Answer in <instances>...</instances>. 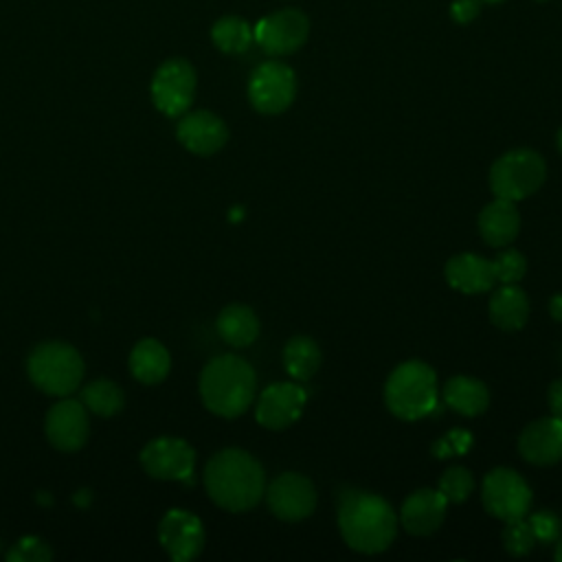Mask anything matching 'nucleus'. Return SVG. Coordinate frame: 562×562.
I'll return each instance as SVG.
<instances>
[{"label":"nucleus","instance_id":"obj_1","mask_svg":"<svg viewBox=\"0 0 562 562\" xmlns=\"http://www.w3.org/2000/svg\"><path fill=\"white\" fill-rule=\"evenodd\" d=\"M204 487L211 501L233 514L252 509L266 492L261 463L246 450L224 448L204 468Z\"/></svg>","mask_w":562,"mask_h":562},{"label":"nucleus","instance_id":"obj_2","mask_svg":"<svg viewBox=\"0 0 562 562\" xmlns=\"http://www.w3.org/2000/svg\"><path fill=\"white\" fill-rule=\"evenodd\" d=\"M338 529L349 549L373 555L393 544L397 516L382 496L351 490L338 503Z\"/></svg>","mask_w":562,"mask_h":562},{"label":"nucleus","instance_id":"obj_3","mask_svg":"<svg viewBox=\"0 0 562 562\" xmlns=\"http://www.w3.org/2000/svg\"><path fill=\"white\" fill-rule=\"evenodd\" d=\"M255 369L235 353H224L206 362L200 373V397L217 417H239L255 400Z\"/></svg>","mask_w":562,"mask_h":562},{"label":"nucleus","instance_id":"obj_4","mask_svg":"<svg viewBox=\"0 0 562 562\" xmlns=\"http://www.w3.org/2000/svg\"><path fill=\"white\" fill-rule=\"evenodd\" d=\"M384 402L404 422L430 415L437 404V375L432 367L422 360H406L395 367L384 384Z\"/></svg>","mask_w":562,"mask_h":562},{"label":"nucleus","instance_id":"obj_5","mask_svg":"<svg viewBox=\"0 0 562 562\" xmlns=\"http://www.w3.org/2000/svg\"><path fill=\"white\" fill-rule=\"evenodd\" d=\"M26 373L42 393L66 397L81 384L83 360L75 347L48 340L29 353Z\"/></svg>","mask_w":562,"mask_h":562},{"label":"nucleus","instance_id":"obj_6","mask_svg":"<svg viewBox=\"0 0 562 562\" xmlns=\"http://www.w3.org/2000/svg\"><path fill=\"white\" fill-rule=\"evenodd\" d=\"M547 178L544 158L533 149H512L494 160L490 169V189L503 200H525L536 193Z\"/></svg>","mask_w":562,"mask_h":562},{"label":"nucleus","instance_id":"obj_7","mask_svg":"<svg viewBox=\"0 0 562 562\" xmlns=\"http://www.w3.org/2000/svg\"><path fill=\"white\" fill-rule=\"evenodd\" d=\"M296 97L294 70L277 59L259 64L248 79L250 105L261 114L285 112Z\"/></svg>","mask_w":562,"mask_h":562},{"label":"nucleus","instance_id":"obj_8","mask_svg":"<svg viewBox=\"0 0 562 562\" xmlns=\"http://www.w3.org/2000/svg\"><path fill=\"white\" fill-rule=\"evenodd\" d=\"M483 507L498 520L522 518L531 509V487L512 468H494L485 474L481 487Z\"/></svg>","mask_w":562,"mask_h":562},{"label":"nucleus","instance_id":"obj_9","mask_svg":"<svg viewBox=\"0 0 562 562\" xmlns=\"http://www.w3.org/2000/svg\"><path fill=\"white\" fill-rule=\"evenodd\" d=\"M151 101L165 116H180L195 97V70L187 59H167L151 79Z\"/></svg>","mask_w":562,"mask_h":562},{"label":"nucleus","instance_id":"obj_10","mask_svg":"<svg viewBox=\"0 0 562 562\" xmlns=\"http://www.w3.org/2000/svg\"><path fill=\"white\" fill-rule=\"evenodd\" d=\"M255 42L272 57L296 53L310 35V20L301 9H281L261 18L255 29Z\"/></svg>","mask_w":562,"mask_h":562},{"label":"nucleus","instance_id":"obj_11","mask_svg":"<svg viewBox=\"0 0 562 562\" xmlns=\"http://www.w3.org/2000/svg\"><path fill=\"white\" fill-rule=\"evenodd\" d=\"M143 470L158 481H191L195 450L180 437H156L140 450Z\"/></svg>","mask_w":562,"mask_h":562},{"label":"nucleus","instance_id":"obj_12","mask_svg":"<svg viewBox=\"0 0 562 562\" xmlns=\"http://www.w3.org/2000/svg\"><path fill=\"white\" fill-rule=\"evenodd\" d=\"M268 509L285 522H299L316 509V487L299 472H283L263 492Z\"/></svg>","mask_w":562,"mask_h":562},{"label":"nucleus","instance_id":"obj_13","mask_svg":"<svg viewBox=\"0 0 562 562\" xmlns=\"http://www.w3.org/2000/svg\"><path fill=\"white\" fill-rule=\"evenodd\" d=\"M158 540L173 562H189L204 547L202 520L187 509H169L158 525Z\"/></svg>","mask_w":562,"mask_h":562},{"label":"nucleus","instance_id":"obj_14","mask_svg":"<svg viewBox=\"0 0 562 562\" xmlns=\"http://www.w3.org/2000/svg\"><path fill=\"white\" fill-rule=\"evenodd\" d=\"M44 430L53 448L61 452L79 450L88 439V413L83 402L64 397L53 404L46 413Z\"/></svg>","mask_w":562,"mask_h":562},{"label":"nucleus","instance_id":"obj_15","mask_svg":"<svg viewBox=\"0 0 562 562\" xmlns=\"http://www.w3.org/2000/svg\"><path fill=\"white\" fill-rule=\"evenodd\" d=\"M305 406V391L292 382H274L266 386L257 400L255 417L268 430L292 426Z\"/></svg>","mask_w":562,"mask_h":562},{"label":"nucleus","instance_id":"obj_16","mask_svg":"<svg viewBox=\"0 0 562 562\" xmlns=\"http://www.w3.org/2000/svg\"><path fill=\"white\" fill-rule=\"evenodd\" d=\"M176 136L187 151L198 156H211L226 145L228 127L217 114L209 110H195L178 121Z\"/></svg>","mask_w":562,"mask_h":562},{"label":"nucleus","instance_id":"obj_17","mask_svg":"<svg viewBox=\"0 0 562 562\" xmlns=\"http://www.w3.org/2000/svg\"><path fill=\"white\" fill-rule=\"evenodd\" d=\"M518 452L533 465L562 461V419L551 415L527 424L518 437Z\"/></svg>","mask_w":562,"mask_h":562},{"label":"nucleus","instance_id":"obj_18","mask_svg":"<svg viewBox=\"0 0 562 562\" xmlns=\"http://www.w3.org/2000/svg\"><path fill=\"white\" fill-rule=\"evenodd\" d=\"M448 501L439 490L422 487L406 496L400 509V522L411 536H430L435 533L446 518Z\"/></svg>","mask_w":562,"mask_h":562},{"label":"nucleus","instance_id":"obj_19","mask_svg":"<svg viewBox=\"0 0 562 562\" xmlns=\"http://www.w3.org/2000/svg\"><path fill=\"white\" fill-rule=\"evenodd\" d=\"M443 274L448 285L463 294H481L496 283L494 263L474 252H461L448 259Z\"/></svg>","mask_w":562,"mask_h":562},{"label":"nucleus","instance_id":"obj_20","mask_svg":"<svg viewBox=\"0 0 562 562\" xmlns=\"http://www.w3.org/2000/svg\"><path fill=\"white\" fill-rule=\"evenodd\" d=\"M479 233L492 248L509 246L520 233V215L516 202L496 198L479 213Z\"/></svg>","mask_w":562,"mask_h":562},{"label":"nucleus","instance_id":"obj_21","mask_svg":"<svg viewBox=\"0 0 562 562\" xmlns=\"http://www.w3.org/2000/svg\"><path fill=\"white\" fill-rule=\"evenodd\" d=\"M490 318L503 331H518L529 318V299L516 283H503L490 299Z\"/></svg>","mask_w":562,"mask_h":562},{"label":"nucleus","instance_id":"obj_22","mask_svg":"<svg viewBox=\"0 0 562 562\" xmlns=\"http://www.w3.org/2000/svg\"><path fill=\"white\" fill-rule=\"evenodd\" d=\"M171 369V356L156 338H143L130 351V371L140 384H158Z\"/></svg>","mask_w":562,"mask_h":562},{"label":"nucleus","instance_id":"obj_23","mask_svg":"<svg viewBox=\"0 0 562 562\" xmlns=\"http://www.w3.org/2000/svg\"><path fill=\"white\" fill-rule=\"evenodd\" d=\"M443 402L463 417H476L490 406L487 386L470 375H454L443 384Z\"/></svg>","mask_w":562,"mask_h":562},{"label":"nucleus","instance_id":"obj_24","mask_svg":"<svg viewBox=\"0 0 562 562\" xmlns=\"http://www.w3.org/2000/svg\"><path fill=\"white\" fill-rule=\"evenodd\" d=\"M215 327H217L220 338L226 345L237 347V349L252 345L257 340V336H259V318H257V314L248 305H241V303L226 305L217 314Z\"/></svg>","mask_w":562,"mask_h":562},{"label":"nucleus","instance_id":"obj_25","mask_svg":"<svg viewBox=\"0 0 562 562\" xmlns=\"http://www.w3.org/2000/svg\"><path fill=\"white\" fill-rule=\"evenodd\" d=\"M321 360H323L321 347L316 345L314 338L305 334L292 336L283 347V367L288 375L299 382L310 380L318 371Z\"/></svg>","mask_w":562,"mask_h":562},{"label":"nucleus","instance_id":"obj_26","mask_svg":"<svg viewBox=\"0 0 562 562\" xmlns=\"http://www.w3.org/2000/svg\"><path fill=\"white\" fill-rule=\"evenodd\" d=\"M211 40L222 53L239 55L250 48V44L255 42V33H252V26L244 18L224 15L213 24Z\"/></svg>","mask_w":562,"mask_h":562},{"label":"nucleus","instance_id":"obj_27","mask_svg":"<svg viewBox=\"0 0 562 562\" xmlns=\"http://www.w3.org/2000/svg\"><path fill=\"white\" fill-rule=\"evenodd\" d=\"M81 402H83L86 411H92L99 417H112L123 408L125 397L116 382H112L108 378H99V380L88 382L81 389Z\"/></svg>","mask_w":562,"mask_h":562},{"label":"nucleus","instance_id":"obj_28","mask_svg":"<svg viewBox=\"0 0 562 562\" xmlns=\"http://www.w3.org/2000/svg\"><path fill=\"white\" fill-rule=\"evenodd\" d=\"M501 540H503L505 551L514 558H522V555L531 553V549L536 547L533 529H531L529 520H525V516L505 520V527L501 531Z\"/></svg>","mask_w":562,"mask_h":562},{"label":"nucleus","instance_id":"obj_29","mask_svg":"<svg viewBox=\"0 0 562 562\" xmlns=\"http://www.w3.org/2000/svg\"><path fill=\"white\" fill-rule=\"evenodd\" d=\"M439 492L448 503H463L474 492V476L463 465H450L439 479Z\"/></svg>","mask_w":562,"mask_h":562},{"label":"nucleus","instance_id":"obj_30","mask_svg":"<svg viewBox=\"0 0 562 562\" xmlns=\"http://www.w3.org/2000/svg\"><path fill=\"white\" fill-rule=\"evenodd\" d=\"M492 263H494L496 281L501 283H518L527 272V259L516 248L501 250Z\"/></svg>","mask_w":562,"mask_h":562},{"label":"nucleus","instance_id":"obj_31","mask_svg":"<svg viewBox=\"0 0 562 562\" xmlns=\"http://www.w3.org/2000/svg\"><path fill=\"white\" fill-rule=\"evenodd\" d=\"M53 558L50 547L37 536L20 538L7 553L9 562H46Z\"/></svg>","mask_w":562,"mask_h":562},{"label":"nucleus","instance_id":"obj_32","mask_svg":"<svg viewBox=\"0 0 562 562\" xmlns=\"http://www.w3.org/2000/svg\"><path fill=\"white\" fill-rule=\"evenodd\" d=\"M529 525L533 529L536 542H542V544L555 542L560 538V531H562L560 518L553 512H547V509L531 514L529 516Z\"/></svg>","mask_w":562,"mask_h":562},{"label":"nucleus","instance_id":"obj_33","mask_svg":"<svg viewBox=\"0 0 562 562\" xmlns=\"http://www.w3.org/2000/svg\"><path fill=\"white\" fill-rule=\"evenodd\" d=\"M472 446V435L468 430H461V428H454L450 430L448 435H443L435 446H432V452L443 459L448 454H463L468 452Z\"/></svg>","mask_w":562,"mask_h":562},{"label":"nucleus","instance_id":"obj_34","mask_svg":"<svg viewBox=\"0 0 562 562\" xmlns=\"http://www.w3.org/2000/svg\"><path fill=\"white\" fill-rule=\"evenodd\" d=\"M481 13V0H454L450 4V18L459 24L472 22Z\"/></svg>","mask_w":562,"mask_h":562},{"label":"nucleus","instance_id":"obj_35","mask_svg":"<svg viewBox=\"0 0 562 562\" xmlns=\"http://www.w3.org/2000/svg\"><path fill=\"white\" fill-rule=\"evenodd\" d=\"M547 397H549L551 415H553V417H558V419H562V378H560V380H555V382H551Z\"/></svg>","mask_w":562,"mask_h":562},{"label":"nucleus","instance_id":"obj_36","mask_svg":"<svg viewBox=\"0 0 562 562\" xmlns=\"http://www.w3.org/2000/svg\"><path fill=\"white\" fill-rule=\"evenodd\" d=\"M549 314H551L555 321L562 323V294L551 296V301H549Z\"/></svg>","mask_w":562,"mask_h":562},{"label":"nucleus","instance_id":"obj_37","mask_svg":"<svg viewBox=\"0 0 562 562\" xmlns=\"http://www.w3.org/2000/svg\"><path fill=\"white\" fill-rule=\"evenodd\" d=\"M553 558H555L558 562H562V538H558V540H555V551H553Z\"/></svg>","mask_w":562,"mask_h":562},{"label":"nucleus","instance_id":"obj_38","mask_svg":"<svg viewBox=\"0 0 562 562\" xmlns=\"http://www.w3.org/2000/svg\"><path fill=\"white\" fill-rule=\"evenodd\" d=\"M558 149H560V154H562V127L558 130Z\"/></svg>","mask_w":562,"mask_h":562},{"label":"nucleus","instance_id":"obj_39","mask_svg":"<svg viewBox=\"0 0 562 562\" xmlns=\"http://www.w3.org/2000/svg\"><path fill=\"white\" fill-rule=\"evenodd\" d=\"M481 2H487V4H496V2H503V0H481Z\"/></svg>","mask_w":562,"mask_h":562},{"label":"nucleus","instance_id":"obj_40","mask_svg":"<svg viewBox=\"0 0 562 562\" xmlns=\"http://www.w3.org/2000/svg\"><path fill=\"white\" fill-rule=\"evenodd\" d=\"M536 2H547V0H536Z\"/></svg>","mask_w":562,"mask_h":562}]
</instances>
